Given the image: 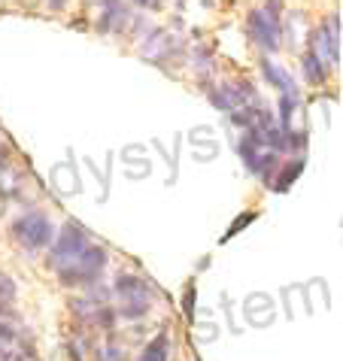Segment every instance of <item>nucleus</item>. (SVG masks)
<instances>
[{
  "mask_svg": "<svg viewBox=\"0 0 343 361\" xmlns=\"http://www.w3.org/2000/svg\"><path fill=\"white\" fill-rule=\"evenodd\" d=\"M252 219H255V213H246L243 219H237V222H234V225H231V231H228V234H225V240H231V237H234V234H237V231H240V228H246V225L252 222Z\"/></svg>",
  "mask_w": 343,
  "mask_h": 361,
  "instance_id": "13",
  "label": "nucleus"
},
{
  "mask_svg": "<svg viewBox=\"0 0 343 361\" xmlns=\"http://www.w3.org/2000/svg\"><path fill=\"white\" fill-rule=\"evenodd\" d=\"M261 73H265V79H267L270 85H277L279 92H286L289 97H295V94H298V92H295V82H291V76H289L282 67H277L274 61H267V58L261 61Z\"/></svg>",
  "mask_w": 343,
  "mask_h": 361,
  "instance_id": "6",
  "label": "nucleus"
},
{
  "mask_svg": "<svg viewBox=\"0 0 343 361\" xmlns=\"http://www.w3.org/2000/svg\"><path fill=\"white\" fill-rule=\"evenodd\" d=\"M304 73H307V79H313V82H322V79H325V70H322V61L316 55H307L304 58Z\"/></svg>",
  "mask_w": 343,
  "mask_h": 361,
  "instance_id": "11",
  "label": "nucleus"
},
{
  "mask_svg": "<svg viewBox=\"0 0 343 361\" xmlns=\"http://www.w3.org/2000/svg\"><path fill=\"white\" fill-rule=\"evenodd\" d=\"M249 34L255 39L258 46H265L267 52H274L279 46V22L274 13H267V9H255V13H249Z\"/></svg>",
  "mask_w": 343,
  "mask_h": 361,
  "instance_id": "5",
  "label": "nucleus"
},
{
  "mask_svg": "<svg viewBox=\"0 0 343 361\" xmlns=\"http://www.w3.org/2000/svg\"><path fill=\"white\" fill-rule=\"evenodd\" d=\"M301 170H304V161H301V158H298V161H291V167H286V170H282V173H279V179H277V192H286V188H291V183H295V179L301 176Z\"/></svg>",
  "mask_w": 343,
  "mask_h": 361,
  "instance_id": "8",
  "label": "nucleus"
},
{
  "mask_svg": "<svg viewBox=\"0 0 343 361\" xmlns=\"http://www.w3.org/2000/svg\"><path fill=\"white\" fill-rule=\"evenodd\" d=\"M52 4V9H64V0H49Z\"/></svg>",
  "mask_w": 343,
  "mask_h": 361,
  "instance_id": "15",
  "label": "nucleus"
},
{
  "mask_svg": "<svg viewBox=\"0 0 343 361\" xmlns=\"http://www.w3.org/2000/svg\"><path fill=\"white\" fill-rule=\"evenodd\" d=\"M0 361H37V355H34L28 346H22V343L16 340L13 346H6L4 353H0Z\"/></svg>",
  "mask_w": 343,
  "mask_h": 361,
  "instance_id": "9",
  "label": "nucleus"
},
{
  "mask_svg": "<svg viewBox=\"0 0 343 361\" xmlns=\"http://www.w3.org/2000/svg\"><path fill=\"white\" fill-rule=\"evenodd\" d=\"M0 167H4V161H0Z\"/></svg>",
  "mask_w": 343,
  "mask_h": 361,
  "instance_id": "16",
  "label": "nucleus"
},
{
  "mask_svg": "<svg viewBox=\"0 0 343 361\" xmlns=\"http://www.w3.org/2000/svg\"><path fill=\"white\" fill-rule=\"evenodd\" d=\"M167 353H170V340H167V334H158L155 340L146 343L140 361H167Z\"/></svg>",
  "mask_w": 343,
  "mask_h": 361,
  "instance_id": "7",
  "label": "nucleus"
},
{
  "mask_svg": "<svg viewBox=\"0 0 343 361\" xmlns=\"http://www.w3.org/2000/svg\"><path fill=\"white\" fill-rule=\"evenodd\" d=\"M16 340H18V331H16V328H9V325H4V322H0V353H4V349H6V346H13V343H16Z\"/></svg>",
  "mask_w": 343,
  "mask_h": 361,
  "instance_id": "12",
  "label": "nucleus"
},
{
  "mask_svg": "<svg viewBox=\"0 0 343 361\" xmlns=\"http://www.w3.org/2000/svg\"><path fill=\"white\" fill-rule=\"evenodd\" d=\"M16 300V283L6 274H0V310H9Z\"/></svg>",
  "mask_w": 343,
  "mask_h": 361,
  "instance_id": "10",
  "label": "nucleus"
},
{
  "mask_svg": "<svg viewBox=\"0 0 343 361\" xmlns=\"http://www.w3.org/2000/svg\"><path fill=\"white\" fill-rule=\"evenodd\" d=\"M116 295L125 300V307L119 310L122 316H143L149 310V304H152V288H149V283L140 276H119Z\"/></svg>",
  "mask_w": 343,
  "mask_h": 361,
  "instance_id": "2",
  "label": "nucleus"
},
{
  "mask_svg": "<svg viewBox=\"0 0 343 361\" xmlns=\"http://www.w3.org/2000/svg\"><path fill=\"white\" fill-rule=\"evenodd\" d=\"M88 246V237H85V231L79 228V225H64L61 231V237H58V243H55V252H52V262L58 267H67L70 262H76L79 252Z\"/></svg>",
  "mask_w": 343,
  "mask_h": 361,
  "instance_id": "4",
  "label": "nucleus"
},
{
  "mask_svg": "<svg viewBox=\"0 0 343 361\" xmlns=\"http://www.w3.org/2000/svg\"><path fill=\"white\" fill-rule=\"evenodd\" d=\"M107 264V252L100 246H85L79 252L76 262H70L67 267H61V283L64 286H76V283H88L95 279Z\"/></svg>",
  "mask_w": 343,
  "mask_h": 361,
  "instance_id": "1",
  "label": "nucleus"
},
{
  "mask_svg": "<svg viewBox=\"0 0 343 361\" xmlns=\"http://www.w3.org/2000/svg\"><path fill=\"white\" fill-rule=\"evenodd\" d=\"M100 358H104V361H125V353H122V349H116V346H109Z\"/></svg>",
  "mask_w": 343,
  "mask_h": 361,
  "instance_id": "14",
  "label": "nucleus"
},
{
  "mask_svg": "<svg viewBox=\"0 0 343 361\" xmlns=\"http://www.w3.org/2000/svg\"><path fill=\"white\" fill-rule=\"evenodd\" d=\"M13 234H16V240H22L28 249H43L52 243V222H49L43 213H31L13 225Z\"/></svg>",
  "mask_w": 343,
  "mask_h": 361,
  "instance_id": "3",
  "label": "nucleus"
}]
</instances>
